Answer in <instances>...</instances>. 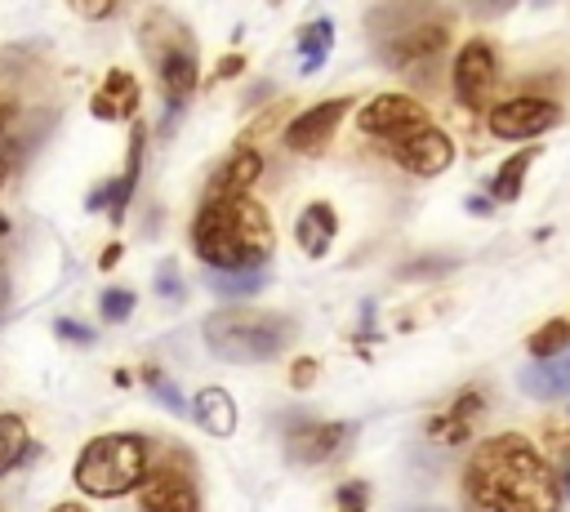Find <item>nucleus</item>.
Here are the masks:
<instances>
[{"label":"nucleus","mask_w":570,"mask_h":512,"mask_svg":"<svg viewBox=\"0 0 570 512\" xmlns=\"http://www.w3.org/2000/svg\"><path fill=\"white\" fill-rule=\"evenodd\" d=\"M352 441V423H307V427H289L285 450L298 463H325L330 454H338Z\"/></svg>","instance_id":"ddd939ff"},{"label":"nucleus","mask_w":570,"mask_h":512,"mask_svg":"<svg viewBox=\"0 0 570 512\" xmlns=\"http://www.w3.org/2000/svg\"><path fill=\"white\" fill-rule=\"evenodd\" d=\"M468 209H472V214H490V200H485V196H472Z\"/></svg>","instance_id":"c9c22d12"},{"label":"nucleus","mask_w":570,"mask_h":512,"mask_svg":"<svg viewBox=\"0 0 570 512\" xmlns=\"http://www.w3.org/2000/svg\"><path fill=\"white\" fill-rule=\"evenodd\" d=\"M142 378H147V383L156 387V401H160L165 410H174V414H183V396L174 392V383H169V378H160V370H151V365H147V370H142Z\"/></svg>","instance_id":"bb28decb"},{"label":"nucleus","mask_w":570,"mask_h":512,"mask_svg":"<svg viewBox=\"0 0 570 512\" xmlns=\"http://www.w3.org/2000/svg\"><path fill=\"white\" fill-rule=\"evenodd\" d=\"M298 49H303V76H312V71L330 58V49H334V22H330V18L307 22V27L298 31Z\"/></svg>","instance_id":"412c9836"},{"label":"nucleus","mask_w":570,"mask_h":512,"mask_svg":"<svg viewBox=\"0 0 570 512\" xmlns=\"http://www.w3.org/2000/svg\"><path fill=\"white\" fill-rule=\"evenodd\" d=\"M53 512H89V508H85V503H76V499H67V503H58Z\"/></svg>","instance_id":"e433bc0d"},{"label":"nucleus","mask_w":570,"mask_h":512,"mask_svg":"<svg viewBox=\"0 0 570 512\" xmlns=\"http://www.w3.org/2000/svg\"><path fill=\"white\" fill-rule=\"evenodd\" d=\"M138 512H200V494L187 472L151 467V476L138 490Z\"/></svg>","instance_id":"9d476101"},{"label":"nucleus","mask_w":570,"mask_h":512,"mask_svg":"<svg viewBox=\"0 0 570 512\" xmlns=\"http://www.w3.org/2000/svg\"><path fill=\"white\" fill-rule=\"evenodd\" d=\"M476 410H481V392H476V387H468V392L450 405V414H441V419H432V423H428V432H432V436H441V441H463V436L472 432Z\"/></svg>","instance_id":"aec40b11"},{"label":"nucleus","mask_w":570,"mask_h":512,"mask_svg":"<svg viewBox=\"0 0 570 512\" xmlns=\"http://www.w3.org/2000/svg\"><path fill=\"white\" fill-rule=\"evenodd\" d=\"M0 512H4V508H0Z\"/></svg>","instance_id":"37998d69"},{"label":"nucleus","mask_w":570,"mask_h":512,"mask_svg":"<svg viewBox=\"0 0 570 512\" xmlns=\"http://www.w3.org/2000/svg\"><path fill=\"white\" fill-rule=\"evenodd\" d=\"M463 490L481 512H557L561 508L552 467L517 432H499L472 450Z\"/></svg>","instance_id":"f257e3e1"},{"label":"nucleus","mask_w":570,"mask_h":512,"mask_svg":"<svg viewBox=\"0 0 570 512\" xmlns=\"http://www.w3.org/2000/svg\"><path fill=\"white\" fill-rule=\"evenodd\" d=\"M191 414L209 436H232L236 432V401L223 387H200L196 401H191Z\"/></svg>","instance_id":"a211bd4d"},{"label":"nucleus","mask_w":570,"mask_h":512,"mask_svg":"<svg viewBox=\"0 0 570 512\" xmlns=\"http://www.w3.org/2000/svg\"><path fill=\"white\" fill-rule=\"evenodd\" d=\"M4 232H9V218H4V214H0V236H4Z\"/></svg>","instance_id":"58836bf2"},{"label":"nucleus","mask_w":570,"mask_h":512,"mask_svg":"<svg viewBox=\"0 0 570 512\" xmlns=\"http://www.w3.org/2000/svg\"><path fill=\"white\" fill-rule=\"evenodd\" d=\"M98 312H102V321H125L129 312H134V294L129 289H102V298H98Z\"/></svg>","instance_id":"a878e982"},{"label":"nucleus","mask_w":570,"mask_h":512,"mask_svg":"<svg viewBox=\"0 0 570 512\" xmlns=\"http://www.w3.org/2000/svg\"><path fill=\"white\" fill-rule=\"evenodd\" d=\"M552 125H561V107L552 98H508L490 107V134L499 138H534Z\"/></svg>","instance_id":"6e6552de"},{"label":"nucleus","mask_w":570,"mask_h":512,"mask_svg":"<svg viewBox=\"0 0 570 512\" xmlns=\"http://www.w3.org/2000/svg\"><path fill=\"white\" fill-rule=\"evenodd\" d=\"M352 102L347 98H325V102H316V107H307V111H298L289 125H285V147L289 151H298V156H312V151H321L330 138H334V129H338V120H343V111H347Z\"/></svg>","instance_id":"1a4fd4ad"},{"label":"nucleus","mask_w":570,"mask_h":512,"mask_svg":"<svg viewBox=\"0 0 570 512\" xmlns=\"http://www.w3.org/2000/svg\"><path fill=\"white\" fill-rule=\"evenodd\" d=\"M272 245H276L272 223H267L263 205H254L249 196H240V200H200V209L191 218V249L209 272L267 267Z\"/></svg>","instance_id":"f03ea898"},{"label":"nucleus","mask_w":570,"mask_h":512,"mask_svg":"<svg viewBox=\"0 0 570 512\" xmlns=\"http://www.w3.org/2000/svg\"><path fill=\"white\" fill-rule=\"evenodd\" d=\"M530 160H534V147H521L517 156H508V160L494 169V178H490V196H494V200H517V196H521V183H525Z\"/></svg>","instance_id":"4be33fe9"},{"label":"nucleus","mask_w":570,"mask_h":512,"mask_svg":"<svg viewBox=\"0 0 570 512\" xmlns=\"http://www.w3.org/2000/svg\"><path fill=\"white\" fill-rule=\"evenodd\" d=\"M441 45H445V22H419V27H410V31L387 36V40L379 45V53H383V62H392V67H401V71H410V76H423L419 67H423Z\"/></svg>","instance_id":"9b49d317"},{"label":"nucleus","mask_w":570,"mask_h":512,"mask_svg":"<svg viewBox=\"0 0 570 512\" xmlns=\"http://www.w3.org/2000/svg\"><path fill=\"white\" fill-rule=\"evenodd\" d=\"M338 512H365V508H338Z\"/></svg>","instance_id":"a19ab883"},{"label":"nucleus","mask_w":570,"mask_h":512,"mask_svg":"<svg viewBox=\"0 0 570 512\" xmlns=\"http://www.w3.org/2000/svg\"><path fill=\"white\" fill-rule=\"evenodd\" d=\"M365 494H370L365 481H347V485H338V503H343V508H365Z\"/></svg>","instance_id":"c756f323"},{"label":"nucleus","mask_w":570,"mask_h":512,"mask_svg":"<svg viewBox=\"0 0 570 512\" xmlns=\"http://www.w3.org/2000/svg\"><path fill=\"white\" fill-rule=\"evenodd\" d=\"M156 294L183 298V276H178V263H174V258H165V263L156 267Z\"/></svg>","instance_id":"cd10ccee"},{"label":"nucleus","mask_w":570,"mask_h":512,"mask_svg":"<svg viewBox=\"0 0 570 512\" xmlns=\"http://www.w3.org/2000/svg\"><path fill=\"white\" fill-rule=\"evenodd\" d=\"M142 49H147V58H151V67L160 76V89H165L169 111H183V102L196 89V71H200L196 67V40H191V31L178 18L151 9L147 22H142Z\"/></svg>","instance_id":"39448f33"},{"label":"nucleus","mask_w":570,"mask_h":512,"mask_svg":"<svg viewBox=\"0 0 570 512\" xmlns=\"http://www.w3.org/2000/svg\"><path fill=\"white\" fill-rule=\"evenodd\" d=\"M356 129L374 134V138H387L396 147V142H405V138L428 129V107L419 98H410V93H379L356 111Z\"/></svg>","instance_id":"423d86ee"},{"label":"nucleus","mask_w":570,"mask_h":512,"mask_svg":"<svg viewBox=\"0 0 570 512\" xmlns=\"http://www.w3.org/2000/svg\"><path fill=\"white\" fill-rule=\"evenodd\" d=\"M4 303H9V276H4V267H0V312H4Z\"/></svg>","instance_id":"4c0bfd02"},{"label":"nucleus","mask_w":570,"mask_h":512,"mask_svg":"<svg viewBox=\"0 0 570 512\" xmlns=\"http://www.w3.org/2000/svg\"><path fill=\"white\" fill-rule=\"evenodd\" d=\"M9 120H13V102H0V138L9 134Z\"/></svg>","instance_id":"f704fd0d"},{"label":"nucleus","mask_w":570,"mask_h":512,"mask_svg":"<svg viewBox=\"0 0 570 512\" xmlns=\"http://www.w3.org/2000/svg\"><path fill=\"white\" fill-rule=\"evenodd\" d=\"M494 85H499V62L485 40H468L454 58V93L468 111L494 107Z\"/></svg>","instance_id":"0eeeda50"},{"label":"nucleus","mask_w":570,"mask_h":512,"mask_svg":"<svg viewBox=\"0 0 570 512\" xmlns=\"http://www.w3.org/2000/svg\"><path fill=\"white\" fill-rule=\"evenodd\" d=\"M98 263H102V267H116V263H120V245H107V249H102V258H98Z\"/></svg>","instance_id":"72a5a7b5"},{"label":"nucleus","mask_w":570,"mask_h":512,"mask_svg":"<svg viewBox=\"0 0 570 512\" xmlns=\"http://www.w3.org/2000/svg\"><path fill=\"white\" fill-rule=\"evenodd\" d=\"M334 236H338V218H334V205H325V200H312L294 223V240L307 258H321L334 245Z\"/></svg>","instance_id":"dca6fc26"},{"label":"nucleus","mask_w":570,"mask_h":512,"mask_svg":"<svg viewBox=\"0 0 570 512\" xmlns=\"http://www.w3.org/2000/svg\"><path fill=\"white\" fill-rule=\"evenodd\" d=\"M267 280H272L267 267H249V272H209V289H214L218 298H249V294H258Z\"/></svg>","instance_id":"5701e85b"},{"label":"nucleus","mask_w":570,"mask_h":512,"mask_svg":"<svg viewBox=\"0 0 570 512\" xmlns=\"http://www.w3.org/2000/svg\"><path fill=\"white\" fill-rule=\"evenodd\" d=\"M392 156H396L401 169H410V174H419V178H432V174H445V169H450V160H454V142H450L441 129L428 125L423 134L396 142Z\"/></svg>","instance_id":"f8f14e48"},{"label":"nucleus","mask_w":570,"mask_h":512,"mask_svg":"<svg viewBox=\"0 0 570 512\" xmlns=\"http://www.w3.org/2000/svg\"><path fill=\"white\" fill-rule=\"evenodd\" d=\"M410 512H445V508H410Z\"/></svg>","instance_id":"ea45409f"},{"label":"nucleus","mask_w":570,"mask_h":512,"mask_svg":"<svg viewBox=\"0 0 570 512\" xmlns=\"http://www.w3.org/2000/svg\"><path fill=\"white\" fill-rule=\"evenodd\" d=\"M53 329L62 334V338H71V343H94V329H85V325H76V321H53Z\"/></svg>","instance_id":"7c9ffc66"},{"label":"nucleus","mask_w":570,"mask_h":512,"mask_svg":"<svg viewBox=\"0 0 570 512\" xmlns=\"http://www.w3.org/2000/svg\"><path fill=\"white\" fill-rule=\"evenodd\" d=\"M517 383H521L525 396H539V401L570 392V352H561V356H552V361L525 365V370L517 374Z\"/></svg>","instance_id":"f3484780"},{"label":"nucleus","mask_w":570,"mask_h":512,"mask_svg":"<svg viewBox=\"0 0 570 512\" xmlns=\"http://www.w3.org/2000/svg\"><path fill=\"white\" fill-rule=\"evenodd\" d=\"M236 71H240V58H236V53H227V58L218 62V76L227 80V76H236Z\"/></svg>","instance_id":"473e14b6"},{"label":"nucleus","mask_w":570,"mask_h":512,"mask_svg":"<svg viewBox=\"0 0 570 512\" xmlns=\"http://www.w3.org/2000/svg\"><path fill=\"white\" fill-rule=\"evenodd\" d=\"M18 160H22V147L4 134V138H0V187L9 183V174H13V165H18Z\"/></svg>","instance_id":"c85d7f7f"},{"label":"nucleus","mask_w":570,"mask_h":512,"mask_svg":"<svg viewBox=\"0 0 570 512\" xmlns=\"http://www.w3.org/2000/svg\"><path fill=\"white\" fill-rule=\"evenodd\" d=\"M566 347H570V321L566 316H557V321H548L543 329L530 334V356H539V361H552Z\"/></svg>","instance_id":"393cba45"},{"label":"nucleus","mask_w":570,"mask_h":512,"mask_svg":"<svg viewBox=\"0 0 570 512\" xmlns=\"http://www.w3.org/2000/svg\"><path fill=\"white\" fill-rule=\"evenodd\" d=\"M71 476L89 499H116V494L142 490V481L151 476V445H147V436H134V432L94 436L76 454Z\"/></svg>","instance_id":"7ed1b4c3"},{"label":"nucleus","mask_w":570,"mask_h":512,"mask_svg":"<svg viewBox=\"0 0 570 512\" xmlns=\"http://www.w3.org/2000/svg\"><path fill=\"white\" fill-rule=\"evenodd\" d=\"M205 343L214 356L223 361H272L276 352H285V343H294L298 325L281 312H254V307H227V312H214L205 316L200 325Z\"/></svg>","instance_id":"20e7f679"},{"label":"nucleus","mask_w":570,"mask_h":512,"mask_svg":"<svg viewBox=\"0 0 570 512\" xmlns=\"http://www.w3.org/2000/svg\"><path fill=\"white\" fill-rule=\"evenodd\" d=\"M142 142H147V129H142V125H134V134H129V160H125V174H120L116 183H107V187H111V205H107V218H111V223H120V218H125V205H129V196H134V187H138Z\"/></svg>","instance_id":"6ab92c4d"},{"label":"nucleus","mask_w":570,"mask_h":512,"mask_svg":"<svg viewBox=\"0 0 570 512\" xmlns=\"http://www.w3.org/2000/svg\"><path fill=\"white\" fill-rule=\"evenodd\" d=\"M27 450H31V441H27V423H22V414H0V476L13 472V467L22 463Z\"/></svg>","instance_id":"b1692460"},{"label":"nucleus","mask_w":570,"mask_h":512,"mask_svg":"<svg viewBox=\"0 0 570 512\" xmlns=\"http://www.w3.org/2000/svg\"><path fill=\"white\" fill-rule=\"evenodd\" d=\"M566 485H570V467H566Z\"/></svg>","instance_id":"79ce46f5"},{"label":"nucleus","mask_w":570,"mask_h":512,"mask_svg":"<svg viewBox=\"0 0 570 512\" xmlns=\"http://www.w3.org/2000/svg\"><path fill=\"white\" fill-rule=\"evenodd\" d=\"M289 378H294V387H307V383L316 378V361H312V356H303V361L294 365V374H289Z\"/></svg>","instance_id":"2f4dec72"},{"label":"nucleus","mask_w":570,"mask_h":512,"mask_svg":"<svg viewBox=\"0 0 570 512\" xmlns=\"http://www.w3.org/2000/svg\"><path fill=\"white\" fill-rule=\"evenodd\" d=\"M89 111L98 120H134V111H138V80L129 71H120V67L107 71V80L89 98Z\"/></svg>","instance_id":"2eb2a0df"},{"label":"nucleus","mask_w":570,"mask_h":512,"mask_svg":"<svg viewBox=\"0 0 570 512\" xmlns=\"http://www.w3.org/2000/svg\"><path fill=\"white\" fill-rule=\"evenodd\" d=\"M258 174H263V156H258L254 147H236V151L214 169V178H209V187H205V200H240V196L254 187Z\"/></svg>","instance_id":"4468645a"}]
</instances>
